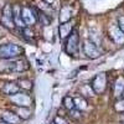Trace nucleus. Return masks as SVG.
Here are the masks:
<instances>
[{
	"label": "nucleus",
	"instance_id": "f257e3e1",
	"mask_svg": "<svg viewBox=\"0 0 124 124\" xmlns=\"http://www.w3.org/2000/svg\"><path fill=\"white\" fill-rule=\"evenodd\" d=\"M24 54V48L16 44H5L0 45V58L3 60H13L20 57Z\"/></svg>",
	"mask_w": 124,
	"mask_h": 124
},
{
	"label": "nucleus",
	"instance_id": "f03ea898",
	"mask_svg": "<svg viewBox=\"0 0 124 124\" xmlns=\"http://www.w3.org/2000/svg\"><path fill=\"white\" fill-rule=\"evenodd\" d=\"M79 50V35L77 30H72L70 36L66 39V45H65V51L70 56H76Z\"/></svg>",
	"mask_w": 124,
	"mask_h": 124
},
{
	"label": "nucleus",
	"instance_id": "7ed1b4c3",
	"mask_svg": "<svg viewBox=\"0 0 124 124\" xmlns=\"http://www.w3.org/2000/svg\"><path fill=\"white\" fill-rule=\"evenodd\" d=\"M91 87L94 92V94H103L107 89V73L106 72H99L91 82Z\"/></svg>",
	"mask_w": 124,
	"mask_h": 124
},
{
	"label": "nucleus",
	"instance_id": "20e7f679",
	"mask_svg": "<svg viewBox=\"0 0 124 124\" xmlns=\"http://www.w3.org/2000/svg\"><path fill=\"white\" fill-rule=\"evenodd\" d=\"M21 17H23V21L24 24L27 26L31 25H35L37 23V19H36V10L30 8V6H21Z\"/></svg>",
	"mask_w": 124,
	"mask_h": 124
},
{
	"label": "nucleus",
	"instance_id": "39448f33",
	"mask_svg": "<svg viewBox=\"0 0 124 124\" xmlns=\"http://www.w3.org/2000/svg\"><path fill=\"white\" fill-rule=\"evenodd\" d=\"M82 50H83L85 55L89 58V60H94V58H98L101 56V51L98 48L97 45H94L89 40H86L83 45H82Z\"/></svg>",
	"mask_w": 124,
	"mask_h": 124
},
{
	"label": "nucleus",
	"instance_id": "423d86ee",
	"mask_svg": "<svg viewBox=\"0 0 124 124\" xmlns=\"http://www.w3.org/2000/svg\"><path fill=\"white\" fill-rule=\"evenodd\" d=\"M10 101H11L16 107H29L32 104V99L29 94L26 93H21V92H17L16 94L10 97Z\"/></svg>",
	"mask_w": 124,
	"mask_h": 124
},
{
	"label": "nucleus",
	"instance_id": "0eeeda50",
	"mask_svg": "<svg viewBox=\"0 0 124 124\" xmlns=\"http://www.w3.org/2000/svg\"><path fill=\"white\" fill-rule=\"evenodd\" d=\"M108 32H109V37L114 41L116 44H118V45H123L124 44V34H123V31L118 27V25L109 26Z\"/></svg>",
	"mask_w": 124,
	"mask_h": 124
},
{
	"label": "nucleus",
	"instance_id": "6e6552de",
	"mask_svg": "<svg viewBox=\"0 0 124 124\" xmlns=\"http://www.w3.org/2000/svg\"><path fill=\"white\" fill-rule=\"evenodd\" d=\"M11 9H13V20H14L15 27H19V29L26 27V25L23 21V17H21V6L19 4H15L11 6Z\"/></svg>",
	"mask_w": 124,
	"mask_h": 124
},
{
	"label": "nucleus",
	"instance_id": "1a4fd4ad",
	"mask_svg": "<svg viewBox=\"0 0 124 124\" xmlns=\"http://www.w3.org/2000/svg\"><path fill=\"white\" fill-rule=\"evenodd\" d=\"M72 30H73V25L71 24V21L60 24V26H58V37L61 40H66L70 36V34L72 32Z\"/></svg>",
	"mask_w": 124,
	"mask_h": 124
},
{
	"label": "nucleus",
	"instance_id": "9d476101",
	"mask_svg": "<svg viewBox=\"0 0 124 124\" xmlns=\"http://www.w3.org/2000/svg\"><path fill=\"white\" fill-rule=\"evenodd\" d=\"M72 8L70 5H63L60 10V23L63 24V23H68L70 20L72 19Z\"/></svg>",
	"mask_w": 124,
	"mask_h": 124
},
{
	"label": "nucleus",
	"instance_id": "9b49d317",
	"mask_svg": "<svg viewBox=\"0 0 124 124\" xmlns=\"http://www.w3.org/2000/svg\"><path fill=\"white\" fill-rule=\"evenodd\" d=\"M1 120H4L9 124H20V122H21V119L13 110H5L1 114Z\"/></svg>",
	"mask_w": 124,
	"mask_h": 124
},
{
	"label": "nucleus",
	"instance_id": "f8f14e48",
	"mask_svg": "<svg viewBox=\"0 0 124 124\" xmlns=\"http://www.w3.org/2000/svg\"><path fill=\"white\" fill-rule=\"evenodd\" d=\"M15 114L21 119V120H26L29 118H31V109L29 107H15V109L13 110Z\"/></svg>",
	"mask_w": 124,
	"mask_h": 124
},
{
	"label": "nucleus",
	"instance_id": "ddd939ff",
	"mask_svg": "<svg viewBox=\"0 0 124 124\" xmlns=\"http://www.w3.org/2000/svg\"><path fill=\"white\" fill-rule=\"evenodd\" d=\"M3 92L6 96L11 97V96L16 94L17 92H20V88H19L17 83H15V82H8V83H5L4 87H3Z\"/></svg>",
	"mask_w": 124,
	"mask_h": 124
},
{
	"label": "nucleus",
	"instance_id": "4468645a",
	"mask_svg": "<svg viewBox=\"0 0 124 124\" xmlns=\"http://www.w3.org/2000/svg\"><path fill=\"white\" fill-rule=\"evenodd\" d=\"M9 70L16 71V72H24V71L29 70V63L25 60H19V61L14 62V63H11V66L9 67Z\"/></svg>",
	"mask_w": 124,
	"mask_h": 124
},
{
	"label": "nucleus",
	"instance_id": "2eb2a0df",
	"mask_svg": "<svg viewBox=\"0 0 124 124\" xmlns=\"http://www.w3.org/2000/svg\"><path fill=\"white\" fill-rule=\"evenodd\" d=\"M73 103H75V108L76 109H78V110H86L87 108H88V103H87V101H86V98L85 97H76V98H73Z\"/></svg>",
	"mask_w": 124,
	"mask_h": 124
},
{
	"label": "nucleus",
	"instance_id": "dca6fc26",
	"mask_svg": "<svg viewBox=\"0 0 124 124\" xmlns=\"http://www.w3.org/2000/svg\"><path fill=\"white\" fill-rule=\"evenodd\" d=\"M123 89H124V77L120 76L114 82V94H116V97L120 98V94H122Z\"/></svg>",
	"mask_w": 124,
	"mask_h": 124
},
{
	"label": "nucleus",
	"instance_id": "f3484780",
	"mask_svg": "<svg viewBox=\"0 0 124 124\" xmlns=\"http://www.w3.org/2000/svg\"><path fill=\"white\" fill-rule=\"evenodd\" d=\"M0 24H1L5 29H9V30H14L15 29L13 16H4V15H1V17H0Z\"/></svg>",
	"mask_w": 124,
	"mask_h": 124
},
{
	"label": "nucleus",
	"instance_id": "a211bd4d",
	"mask_svg": "<svg viewBox=\"0 0 124 124\" xmlns=\"http://www.w3.org/2000/svg\"><path fill=\"white\" fill-rule=\"evenodd\" d=\"M17 86H19L20 89H24V91H31V89H32V87H34L32 81H30V79H27V78L19 79Z\"/></svg>",
	"mask_w": 124,
	"mask_h": 124
},
{
	"label": "nucleus",
	"instance_id": "6ab92c4d",
	"mask_svg": "<svg viewBox=\"0 0 124 124\" xmlns=\"http://www.w3.org/2000/svg\"><path fill=\"white\" fill-rule=\"evenodd\" d=\"M62 106H63V108H65L67 112L72 110V109L75 108L73 98H72V97H70V96H66V97H63V99H62Z\"/></svg>",
	"mask_w": 124,
	"mask_h": 124
},
{
	"label": "nucleus",
	"instance_id": "aec40b11",
	"mask_svg": "<svg viewBox=\"0 0 124 124\" xmlns=\"http://www.w3.org/2000/svg\"><path fill=\"white\" fill-rule=\"evenodd\" d=\"M79 93H81V97H92L94 94V92H93L91 85H83L81 88H79Z\"/></svg>",
	"mask_w": 124,
	"mask_h": 124
},
{
	"label": "nucleus",
	"instance_id": "412c9836",
	"mask_svg": "<svg viewBox=\"0 0 124 124\" xmlns=\"http://www.w3.org/2000/svg\"><path fill=\"white\" fill-rule=\"evenodd\" d=\"M21 31H23V35H24V37L27 40V41H32L34 40V37H35V35H34V31L31 30L30 27H24V29H21Z\"/></svg>",
	"mask_w": 124,
	"mask_h": 124
},
{
	"label": "nucleus",
	"instance_id": "4be33fe9",
	"mask_svg": "<svg viewBox=\"0 0 124 124\" xmlns=\"http://www.w3.org/2000/svg\"><path fill=\"white\" fill-rule=\"evenodd\" d=\"M68 113H70L68 116H70L72 119H75V120H79V119L82 118V112L78 110V109H76V108H73L72 110H70Z\"/></svg>",
	"mask_w": 124,
	"mask_h": 124
},
{
	"label": "nucleus",
	"instance_id": "5701e85b",
	"mask_svg": "<svg viewBox=\"0 0 124 124\" xmlns=\"http://www.w3.org/2000/svg\"><path fill=\"white\" fill-rule=\"evenodd\" d=\"M114 109H116L118 113H124V98H119V99L116 102Z\"/></svg>",
	"mask_w": 124,
	"mask_h": 124
},
{
	"label": "nucleus",
	"instance_id": "b1692460",
	"mask_svg": "<svg viewBox=\"0 0 124 124\" xmlns=\"http://www.w3.org/2000/svg\"><path fill=\"white\" fill-rule=\"evenodd\" d=\"M54 122H55V124H68L67 120L63 117H61V116H56L55 119H54Z\"/></svg>",
	"mask_w": 124,
	"mask_h": 124
},
{
	"label": "nucleus",
	"instance_id": "393cba45",
	"mask_svg": "<svg viewBox=\"0 0 124 124\" xmlns=\"http://www.w3.org/2000/svg\"><path fill=\"white\" fill-rule=\"evenodd\" d=\"M118 27L123 31V34H124V16H119L118 17Z\"/></svg>",
	"mask_w": 124,
	"mask_h": 124
},
{
	"label": "nucleus",
	"instance_id": "a878e982",
	"mask_svg": "<svg viewBox=\"0 0 124 124\" xmlns=\"http://www.w3.org/2000/svg\"><path fill=\"white\" fill-rule=\"evenodd\" d=\"M120 122H122V124H124V113H120Z\"/></svg>",
	"mask_w": 124,
	"mask_h": 124
},
{
	"label": "nucleus",
	"instance_id": "bb28decb",
	"mask_svg": "<svg viewBox=\"0 0 124 124\" xmlns=\"http://www.w3.org/2000/svg\"><path fill=\"white\" fill-rule=\"evenodd\" d=\"M44 1H45V3H47V4H50V5H51V4H52V3H54V1H55V0H44Z\"/></svg>",
	"mask_w": 124,
	"mask_h": 124
},
{
	"label": "nucleus",
	"instance_id": "cd10ccee",
	"mask_svg": "<svg viewBox=\"0 0 124 124\" xmlns=\"http://www.w3.org/2000/svg\"><path fill=\"white\" fill-rule=\"evenodd\" d=\"M4 5H5V4L3 3V0H0V9H3V8H4Z\"/></svg>",
	"mask_w": 124,
	"mask_h": 124
},
{
	"label": "nucleus",
	"instance_id": "c85d7f7f",
	"mask_svg": "<svg viewBox=\"0 0 124 124\" xmlns=\"http://www.w3.org/2000/svg\"><path fill=\"white\" fill-rule=\"evenodd\" d=\"M0 124H9V123H6V122H4V120H0Z\"/></svg>",
	"mask_w": 124,
	"mask_h": 124
},
{
	"label": "nucleus",
	"instance_id": "c756f323",
	"mask_svg": "<svg viewBox=\"0 0 124 124\" xmlns=\"http://www.w3.org/2000/svg\"><path fill=\"white\" fill-rule=\"evenodd\" d=\"M120 98H124V89H123V92H122V94H120Z\"/></svg>",
	"mask_w": 124,
	"mask_h": 124
},
{
	"label": "nucleus",
	"instance_id": "7c9ffc66",
	"mask_svg": "<svg viewBox=\"0 0 124 124\" xmlns=\"http://www.w3.org/2000/svg\"><path fill=\"white\" fill-rule=\"evenodd\" d=\"M50 124H55V122H51V123H50Z\"/></svg>",
	"mask_w": 124,
	"mask_h": 124
}]
</instances>
